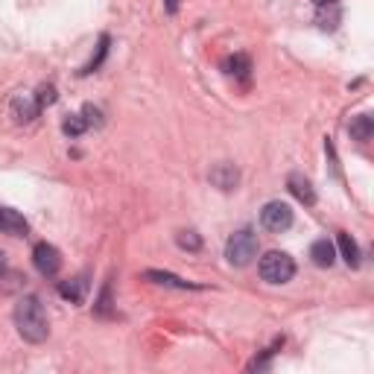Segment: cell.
<instances>
[{"label":"cell","instance_id":"obj_1","mask_svg":"<svg viewBox=\"0 0 374 374\" xmlns=\"http://www.w3.org/2000/svg\"><path fill=\"white\" fill-rule=\"evenodd\" d=\"M15 328L32 345L44 342L50 337L47 310H44V304H42V299H38V295H24V299L15 304Z\"/></svg>","mask_w":374,"mask_h":374},{"label":"cell","instance_id":"obj_2","mask_svg":"<svg viewBox=\"0 0 374 374\" xmlns=\"http://www.w3.org/2000/svg\"><path fill=\"white\" fill-rule=\"evenodd\" d=\"M254 258H258V234L251 228L234 231L225 243V261L231 266H249Z\"/></svg>","mask_w":374,"mask_h":374},{"label":"cell","instance_id":"obj_3","mask_svg":"<svg viewBox=\"0 0 374 374\" xmlns=\"http://www.w3.org/2000/svg\"><path fill=\"white\" fill-rule=\"evenodd\" d=\"M258 272L266 284H287L295 275V261L287 251H266L258 263Z\"/></svg>","mask_w":374,"mask_h":374},{"label":"cell","instance_id":"obj_4","mask_svg":"<svg viewBox=\"0 0 374 374\" xmlns=\"http://www.w3.org/2000/svg\"><path fill=\"white\" fill-rule=\"evenodd\" d=\"M292 208L281 199H275V202H266L263 211H261V225L272 234H284L287 228H292Z\"/></svg>","mask_w":374,"mask_h":374},{"label":"cell","instance_id":"obj_5","mask_svg":"<svg viewBox=\"0 0 374 374\" xmlns=\"http://www.w3.org/2000/svg\"><path fill=\"white\" fill-rule=\"evenodd\" d=\"M32 263L44 278H53V275H58V269H62V254L50 243H38L32 249Z\"/></svg>","mask_w":374,"mask_h":374},{"label":"cell","instance_id":"obj_6","mask_svg":"<svg viewBox=\"0 0 374 374\" xmlns=\"http://www.w3.org/2000/svg\"><path fill=\"white\" fill-rule=\"evenodd\" d=\"M38 114H42V106H38L35 94H15L12 96V117L18 123H32Z\"/></svg>","mask_w":374,"mask_h":374},{"label":"cell","instance_id":"obj_7","mask_svg":"<svg viewBox=\"0 0 374 374\" xmlns=\"http://www.w3.org/2000/svg\"><path fill=\"white\" fill-rule=\"evenodd\" d=\"M208 179H211V185L213 187H220V190H234L240 185V170L234 167V164H216L211 173H208Z\"/></svg>","mask_w":374,"mask_h":374},{"label":"cell","instance_id":"obj_8","mask_svg":"<svg viewBox=\"0 0 374 374\" xmlns=\"http://www.w3.org/2000/svg\"><path fill=\"white\" fill-rule=\"evenodd\" d=\"M144 278L152 281V284H158V287H170V289H202L199 284L185 281V278H179V275L164 272V269H147V272H144Z\"/></svg>","mask_w":374,"mask_h":374},{"label":"cell","instance_id":"obj_9","mask_svg":"<svg viewBox=\"0 0 374 374\" xmlns=\"http://www.w3.org/2000/svg\"><path fill=\"white\" fill-rule=\"evenodd\" d=\"M0 231L4 234H12V237H27V231H30V225H27V220L18 211H12V208H0Z\"/></svg>","mask_w":374,"mask_h":374},{"label":"cell","instance_id":"obj_10","mask_svg":"<svg viewBox=\"0 0 374 374\" xmlns=\"http://www.w3.org/2000/svg\"><path fill=\"white\" fill-rule=\"evenodd\" d=\"M287 187H289V193H292L299 202H304V205H316V190H313L310 179H304L301 173H289Z\"/></svg>","mask_w":374,"mask_h":374},{"label":"cell","instance_id":"obj_11","mask_svg":"<svg viewBox=\"0 0 374 374\" xmlns=\"http://www.w3.org/2000/svg\"><path fill=\"white\" fill-rule=\"evenodd\" d=\"M310 261L316 263L319 269H330L333 261H337V249H333V243L328 237H322V240H316L310 246Z\"/></svg>","mask_w":374,"mask_h":374},{"label":"cell","instance_id":"obj_12","mask_svg":"<svg viewBox=\"0 0 374 374\" xmlns=\"http://www.w3.org/2000/svg\"><path fill=\"white\" fill-rule=\"evenodd\" d=\"M85 289H88V278H85V275H80V278H73V281H62V284H58L62 299H68L73 304H82L85 301Z\"/></svg>","mask_w":374,"mask_h":374},{"label":"cell","instance_id":"obj_13","mask_svg":"<svg viewBox=\"0 0 374 374\" xmlns=\"http://www.w3.org/2000/svg\"><path fill=\"white\" fill-rule=\"evenodd\" d=\"M223 70H225L228 76H240V80H249L251 62H249V56H243V53H234V56H228L225 62H223Z\"/></svg>","mask_w":374,"mask_h":374},{"label":"cell","instance_id":"obj_14","mask_svg":"<svg viewBox=\"0 0 374 374\" xmlns=\"http://www.w3.org/2000/svg\"><path fill=\"white\" fill-rule=\"evenodd\" d=\"M348 132H351V137H354V141H360V144L371 141V132H374L371 117H368V114H357V117H354V120H351Z\"/></svg>","mask_w":374,"mask_h":374},{"label":"cell","instance_id":"obj_15","mask_svg":"<svg viewBox=\"0 0 374 374\" xmlns=\"http://www.w3.org/2000/svg\"><path fill=\"white\" fill-rule=\"evenodd\" d=\"M339 251H342V261L351 266V269H357L360 266V246L354 243L351 234H339Z\"/></svg>","mask_w":374,"mask_h":374},{"label":"cell","instance_id":"obj_16","mask_svg":"<svg viewBox=\"0 0 374 374\" xmlns=\"http://www.w3.org/2000/svg\"><path fill=\"white\" fill-rule=\"evenodd\" d=\"M108 56V35H100V44H96V53L91 56V62L80 70L82 76H88V73H94V70H100V65H103V58Z\"/></svg>","mask_w":374,"mask_h":374},{"label":"cell","instance_id":"obj_17","mask_svg":"<svg viewBox=\"0 0 374 374\" xmlns=\"http://www.w3.org/2000/svg\"><path fill=\"white\" fill-rule=\"evenodd\" d=\"M62 129H65V135H70V137H80L82 132H88V120L82 114H70L68 120L62 123Z\"/></svg>","mask_w":374,"mask_h":374},{"label":"cell","instance_id":"obj_18","mask_svg":"<svg viewBox=\"0 0 374 374\" xmlns=\"http://www.w3.org/2000/svg\"><path fill=\"white\" fill-rule=\"evenodd\" d=\"M175 243H179L182 249H187V251H199L202 249V237L196 231H179V234H175Z\"/></svg>","mask_w":374,"mask_h":374},{"label":"cell","instance_id":"obj_19","mask_svg":"<svg viewBox=\"0 0 374 374\" xmlns=\"http://www.w3.org/2000/svg\"><path fill=\"white\" fill-rule=\"evenodd\" d=\"M94 313L96 316H111V284H106L103 287V292H100V299H96V307H94Z\"/></svg>","mask_w":374,"mask_h":374},{"label":"cell","instance_id":"obj_20","mask_svg":"<svg viewBox=\"0 0 374 374\" xmlns=\"http://www.w3.org/2000/svg\"><path fill=\"white\" fill-rule=\"evenodd\" d=\"M339 18H342V12L337 9V4H330V15L322 9L319 12V27L322 30H337V21H339Z\"/></svg>","mask_w":374,"mask_h":374},{"label":"cell","instance_id":"obj_21","mask_svg":"<svg viewBox=\"0 0 374 374\" xmlns=\"http://www.w3.org/2000/svg\"><path fill=\"white\" fill-rule=\"evenodd\" d=\"M35 100H38V106H53L56 103V88L53 85H42V88H38V94H35Z\"/></svg>","mask_w":374,"mask_h":374},{"label":"cell","instance_id":"obj_22","mask_svg":"<svg viewBox=\"0 0 374 374\" xmlns=\"http://www.w3.org/2000/svg\"><path fill=\"white\" fill-rule=\"evenodd\" d=\"M82 117L88 120V129H91V126H103V111L96 108V106H85V108H82Z\"/></svg>","mask_w":374,"mask_h":374},{"label":"cell","instance_id":"obj_23","mask_svg":"<svg viewBox=\"0 0 374 374\" xmlns=\"http://www.w3.org/2000/svg\"><path fill=\"white\" fill-rule=\"evenodd\" d=\"M164 4H167V12H170V15L179 12V0H164Z\"/></svg>","mask_w":374,"mask_h":374},{"label":"cell","instance_id":"obj_24","mask_svg":"<svg viewBox=\"0 0 374 374\" xmlns=\"http://www.w3.org/2000/svg\"><path fill=\"white\" fill-rule=\"evenodd\" d=\"M4 275H6V254L0 251V278H4Z\"/></svg>","mask_w":374,"mask_h":374},{"label":"cell","instance_id":"obj_25","mask_svg":"<svg viewBox=\"0 0 374 374\" xmlns=\"http://www.w3.org/2000/svg\"><path fill=\"white\" fill-rule=\"evenodd\" d=\"M316 6H330V4H337V0H313Z\"/></svg>","mask_w":374,"mask_h":374}]
</instances>
